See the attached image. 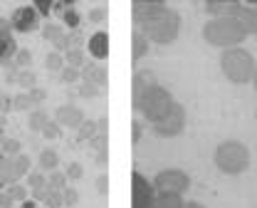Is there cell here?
I'll list each match as a JSON object with an SVG mask.
<instances>
[{"instance_id": "cell-1", "label": "cell", "mask_w": 257, "mask_h": 208, "mask_svg": "<svg viewBox=\"0 0 257 208\" xmlns=\"http://www.w3.org/2000/svg\"><path fill=\"white\" fill-rule=\"evenodd\" d=\"M203 37H205L210 45H215V47L230 50V47L240 45L247 35L242 30V25L237 23V18H213L210 23H205Z\"/></svg>"}, {"instance_id": "cell-2", "label": "cell", "mask_w": 257, "mask_h": 208, "mask_svg": "<svg viewBox=\"0 0 257 208\" xmlns=\"http://www.w3.org/2000/svg\"><path fill=\"white\" fill-rule=\"evenodd\" d=\"M141 33L146 35V40L156 42V45H171L178 33H181V15L173 8H166L156 18L146 20L141 25Z\"/></svg>"}, {"instance_id": "cell-3", "label": "cell", "mask_w": 257, "mask_h": 208, "mask_svg": "<svg viewBox=\"0 0 257 208\" xmlns=\"http://www.w3.org/2000/svg\"><path fill=\"white\" fill-rule=\"evenodd\" d=\"M220 67H223V74L230 82L245 84V82L252 79L257 65H255V57H252L247 50H242V47H230V50H225L223 57H220Z\"/></svg>"}, {"instance_id": "cell-4", "label": "cell", "mask_w": 257, "mask_h": 208, "mask_svg": "<svg viewBox=\"0 0 257 208\" xmlns=\"http://www.w3.org/2000/svg\"><path fill=\"white\" fill-rule=\"evenodd\" d=\"M215 166L223 173H242L250 166V151L240 141H223L215 151Z\"/></svg>"}, {"instance_id": "cell-5", "label": "cell", "mask_w": 257, "mask_h": 208, "mask_svg": "<svg viewBox=\"0 0 257 208\" xmlns=\"http://www.w3.org/2000/svg\"><path fill=\"white\" fill-rule=\"evenodd\" d=\"M173 104H176L173 94H171L166 87L156 84V87H151V89L139 99L136 109L141 112V117H144V119H149L151 124H156L159 119H163V117L168 114V109H171Z\"/></svg>"}, {"instance_id": "cell-6", "label": "cell", "mask_w": 257, "mask_h": 208, "mask_svg": "<svg viewBox=\"0 0 257 208\" xmlns=\"http://www.w3.org/2000/svg\"><path fill=\"white\" fill-rule=\"evenodd\" d=\"M188 186H191V178L181 169H166V171H159V176L154 178L156 193H178L181 196L183 191H188Z\"/></svg>"}, {"instance_id": "cell-7", "label": "cell", "mask_w": 257, "mask_h": 208, "mask_svg": "<svg viewBox=\"0 0 257 208\" xmlns=\"http://www.w3.org/2000/svg\"><path fill=\"white\" fill-rule=\"evenodd\" d=\"M183 127H186V109L176 102L168 109V114L154 124V132H156L161 139H173L183 132Z\"/></svg>"}, {"instance_id": "cell-8", "label": "cell", "mask_w": 257, "mask_h": 208, "mask_svg": "<svg viewBox=\"0 0 257 208\" xmlns=\"http://www.w3.org/2000/svg\"><path fill=\"white\" fill-rule=\"evenodd\" d=\"M156 203V188L149 183L146 176L134 173L131 176V208H154Z\"/></svg>"}, {"instance_id": "cell-9", "label": "cell", "mask_w": 257, "mask_h": 208, "mask_svg": "<svg viewBox=\"0 0 257 208\" xmlns=\"http://www.w3.org/2000/svg\"><path fill=\"white\" fill-rule=\"evenodd\" d=\"M10 25H13V30H18V33H30V30H35V28L40 25V15H37L35 5L18 8L15 15H13V20H10Z\"/></svg>"}, {"instance_id": "cell-10", "label": "cell", "mask_w": 257, "mask_h": 208, "mask_svg": "<svg viewBox=\"0 0 257 208\" xmlns=\"http://www.w3.org/2000/svg\"><path fill=\"white\" fill-rule=\"evenodd\" d=\"M166 8H168V5L161 3V0H136V3L131 5V10H134V20H136L139 25H144L146 20L156 18V15L163 13Z\"/></svg>"}, {"instance_id": "cell-11", "label": "cell", "mask_w": 257, "mask_h": 208, "mask_svg": "<svg viewBox=\"0 0 257 208\" xmlns=\"http://www.w3.org/2000/svg\"><path fill=\"white\" fill-rule=\"evenodd\" d=\"M82 122H84V114H82L79 107H74V104H64V107L57 109V124H60V127L79 129Z\"/></svg>"}, {"instance_id": "cell-12", "label": "cell", "mask_w": 257, "mask_h": 208, "mask_svg": "<svg viewBox=\"0 0 257 208\" xmlns=\"http://www.w3.org/2000/svg\"><path fill=\"white\" fill-rule=\"evenodd\" d=\"M159 82H156V77H154V72H149V69H139L136 74H134V107L139 104V99L151 89V87H156Z\"/></svg>"}, {"instance_id": "cell-13", "label": "cell", "mask_w": 257, "mask_h": 208, "mask_svg": "<svg viewBox=\"0 0 257 208\" xmlns=\"http://www.w3.org/2000/svg\"><path fill=\"white\" fill-rule=\"evenodd\" d=\"M240 5L242 3H237V0H208L205 3V13H210L215 18H235Z\"/></svg>"}, {"instance_id": "cell-14", "label": "cell", "mask_w": 257, "mask_h": 208, "mask_svg": "<svg viewBox=\"0 0 257 208\" xmlns=\"http://www.w3.org/2000/svg\"><path fill=\"white\" fill-rule=\"evenodd\" d=\"M235 18H237V23L242 25L245 35H257V8L247 5V3H242L240 10L235 13Z\"/></svg>"}, {"instance_id": "cell-15", "label": "cell", "mask_w": 257, "mask_h": 208, "mask_svg": "<svg viewBox=\"0 0 257 208\" xmlns=\"http://www.w3.org/2000/svg\"><path fill=\"white\" fill-rule=\"evenodd\" d=\"M82 79L84 82H89V84H96L99 89H104L106 84H109V74H106V69L101 67V65H87L84 62V67H82Z\"/></svg>"}, {"instance_id": "cell-16", "label": "cell", "mask_w": 257, "mask_h": 208, "mask_svg": "<svg viewBox=\"0 0 257 208\" xmlns=\"http://www.w3.org/2000/svg\"><path fill=\"white\" fill-rule=\"evenodd\" d=\"M89 52L94 55L96 60L109 57V35L106 33H94L89 37Z\"/></svg>"}, {"instance_id": "cell-17", "label": "cell", "mask_w": 257, "mask_h": 208, "mask_svg": "<svg viewBox=\"0 0 257 208\" xmlns=\"http://www.w3.org/2000/svg\"><path fill=\"white\" fill-rule=\"evenodd\" d=\"M18 178H20V176L15 171V161L0 156V186H13Z\"/></svg>"}, {"instance_id": "cell-18", "label": "cell", "mask_w": 257, "mask_h": 208, "mask_svg": "<svg viewBox=\"0 0 257 208\" xmlns=\"http://www.w3.org/2000/svg\"><path fill=\"white\" fill-rule=\"evenodd\" d=\"M18 42L13 35H0V62H8V60H15L18 55Z\"/></svg>"}, {"instance_id": "cell-19", "label": "cell", "mask_w": 257, "mask_h": 208, "mask_svg": "<svg viewBox=\"0 0 257 208\" xmlns=\"http://www.w3.org/2000/svg\"><path fill=\"white\" fill-rule=\"evenodd\" d=\"M183 198L178 193H156V203L154 208H183Z\"/></svg>"}, {"instance_id": "cell-20", "label": "cell", "mask_w": 257, "mask_h": 208, "mask_svg": "<svg viewBox=\"0 0 257 208\" xmlns=\"http://www.w3.org/2000/svg\"><path fill=\"white\" fill-rule=\"evenodd\" d=\"M57 164H60V156H57L55 149H42L40 151V166H42V171H55Z\"/></svg>"}, {"instance_id": "cell-21", "label": "cell", "mask_w": 257, "mask_h": 208, "mask_svg": "<svg viewBox=\"0 0 257 208\" xmlns=\"http://www.w3.org/2000/svg\"><path fill=\"white\" fill-rule=\"evenodd\" d=\"M131 42H134V60H141L146 52H149V40H146V35L141 33V30H136L134 37H131Z\"/></svg>"}, {"instance_id": "cell-22", "label": "cell", "mask_w": 257, "mask_h": 208, "mask_svg": "<svg viewBox=\"0 0 257 208\" xmlns=\"http://www.w3.org/2000/svg\"><path fill=\"white\" fill-rule=\"evenodd\" d=\"M47 122H50V117H47V112H42V109H35V112H30V119H28V127H30V132H42Z\"/></svg>"}, {"instance_id": "cell-23", "label": "cell", "mask_w": 257, "mask_h": 208, "mask_svg": "<svg viewBox=\"0 0 257 208\" xmlns=\"http://www.w3.org/2000/svg\"><path fill=\"white\" fill-rule=\"evenodd\" d=\"M0 151H3L5 159H15V156L20 154V141H18V139H5L3 146H0Z\"/></svg>"}, {"instance_id": "cell-24", "label": "cell", "mask_w": 257, "mask_h": 208, "mask_svg": "<svg viewBox=\"0 0 257 208\" xmlns=\"http://www.w3.org/2000/svg\"><path fill=\"white\" fill-rule=\"evenodd\" d=\"M64 62L69 65V67H84V52H82V47L79 50H69V52H64Z\"/></svg>"}, {"instance_id": "cell-25", "label": "cell", "mask_w": 257, "mask_h": 208, "mask_svg": "<svg viewBox=\"0 0 257 208\" xmlns=\"http://www.w3.org/2000/svg\"><path fill=\"white\" fill-rule=\"evenodd\" d=\"M35 82H37V77H35V72L32 69H23L20 74H18V84L23 87V89H35Z\"/></svg>"}, {"instance_id": "cell-26", "label": "cell", "mask_w": 257, "mask_h": 208, "mask_svg": "<svg viewBox=\"0 0 257 208\" xmlns=\"http://www.w3.org/2000/svg\"><path fill=\"white\" fill-rule=\"evenodd\" d=\"M45 67L50 69V72H62L64 67V60L60 52H50L47 57H45Z\"/></svg>"}, {"instance_id": "cell-27", "label": "cell", "mask_w": 257, "mask_h": 208, "mask_svg": "<svg viewBox=\"0 0 257 208\" xmlns=\"http://www.w3.org/2000/svg\"><path fill=\"white\" fill-rule=\"evenodd\" d=\"M62 20H64V25H67V28H72V30H77V28H79V23H82V18H79V13H77L74 8H67V10H64Z\"/></svg>"}, {"instance_id": "cell-28", "label": "cell", "mask_w": 257, "mask_h": 208, "mask_svg": "<svg viewBox=\"0 0 257 208\" xmlns=\"http://www.w3.org/2000/svg\"><path fill=\"white\" fill-rule=\"evenodd\" d=\"M94 137H96V122H87V119H84L82 127H79V139H82V141H87V139L92 141Z\"/></svg>"}, {"instance_id": "cell-29", "label": "cell", "mask_w": 257, "mask_h": 208, "mask_svg": "<svg viewBox=\"0 0 257 208\" xmlns=\"http://www.w3.org/2000/svg\"><path fill=\"white\" fill-rule=\"evenodd\" d=\"M13 161H15V171H18V176H25V173H30V156H25V154H18Z\"/></svg>"}, {"instance_id": "cell-30", "label": "cell", "mask_w": 257, "mask_h": 208, "mask_svg": "<svg viewBox=\"0 0 257 208\" xmlns=\"http://www.w3.org/2000/svg\"><path fill=\"white\" fill-rule=\"evenodd\" d=\"M62 28L60 25H45V30H42V37L47 40V42H57L60 37H62Z\"/></svg>"}, {"instance_id": "cell-31", "label": "cell", "mask_w": 257, "mask_h": 208, "mask_svg": "<svg viewBox=\"0 0 257 208\" xmlns=\"http://www.w3.org/2000/svg\"><path fill=\"white\" fill-rule=\"evenodd\" d=\"M60 77H62L64 84H72V82H77V79L82 77V72H79L77 67H69V65H64V67H62V74H60Z\"/></svg>"}, {"instance_id": "cell-32", "label": "cell", "mask_w": 257, "mask_h": 208, "mask_svg": "<svg viewBox=\"0 0 257 208\" xmlns=\"http://www.w3.org/2000/svg\"><path fill=\"white\" fill-rule=\"evenodd\" d=\"M15 65L20 69H28L32 65V52L30 50H18V55H15Z\"/></svg>"}, {"instance_id": "cell-33", "label": "cell", "mask_w": 257, "mask_h": 208, "mask_svg": "<svg viewBox=\"0 0 257 208\" xmlns=\"http://www.w3.org/2000/svg\"><path fill=\"white\" fill-rule=\"evenodd\" d=\"M47 183H50L52 191H64V188H67V186H64V183H67V176H64V173H50V181H47Z\"/></svg>"}, {"instance_id": "cell-34", "label": "cell", "mask_w": 257, "mask_h": 208, "mask_svg": "<svg viewBox=\"0 0 257 208\" xmlns=\"http://www.w3.org/2000/svg\"><path fill=\"white\" fill-rule=\"evenodd\" d=\"M101 92H99V87L96 84H89V82H84L82 87H79V97H84V99H94L99 97Z\"/></svg>"}, {"instance_id": "cell-35", "label": "cell", "mask_w": 257, "mask_h": 208, "mask_svg": "<svg viewBox=\"0 0 257 208\" xmlns=\"http://www.w3.org/2000/svg\"><path fill=\"white\" fill-rule=\"evenodd\" d=\"M8 193L13 196V201H28V188H25V186H20V183H13Z\"/></svg>"}, {"instance_id": "cell-36", "label": "cell", "mask_w": 257, "mask_h": 208, "mask_svg": "<svg viewBox=\"0 0 257 208\" xmlns=\"http://www.w3.org/2000/svg\"><path fill=\"white\" fill-rule=\"evenodd\" d=\"M40 134H42L45 139H57L60 137V124H57V122H47L45 129H42Z\"/></svg>"}, {"instance_id": "cell-37", "label": "cell", "mask_w": 257, "mask_h": 208, "mask_svg": "<svg viewBox=\"0 0 257 208\" xmlns=\"http://www.w3.org/2000/svg\"><path fill=\"white\" fill-rule=\"evenodd\" d=\"M62 201H64V206H77L79 193H77L74 188H64V191H62Z\"/></svg>"}, {"instance_id": "cell-38", "label": "cell", "mask_w": 257, "mask_h": 208, "mask_svg": "<svg viewBox=\"0 0 257 208\" xmlns=\"http://www.w3.org/2000/svg\"><path fill=\"white\" fill-rule=\"evenodd\" d=\"M30 107H32V99L28 92H23V94L15 97V109H23V112H25V109H30Z\"/></svg>"}, {"instance_id": "cell-39", "label": "cell", "mask_w": 257, "mask_h": 208, "mask_svg": "<svg viewBox=\"0 0 257 208\" xmlns=\"http://www.w3.org/2000/svg\"><path fill=\"white\" fill-rule=\"evenodd\" d=\"M104 20H106V10H104V8H94V10L89 13V23L99 25V23H104Z\"/></svg>"}, {"instance_id": "cell-40", "label": "cell", "mask_w": 257, "mask_h": 208, "mask_svg": "<svg viewBox=\"0 0 257 208\" xmlns=\"http://www.w3.org/2000/svg\"><path fill=\"white\" fill-rule=\"evenodd\" d=\"M96 191H99L101 196L109 193V176H106V173H101V176L96 178Z\"/></svg>"}, {"instance_id": "cell-41", "label": "cell", "mask_w": 257, "mask_h": 208, "mask_svg": "<svg viewBox=\"0 0 257 208\" xmlns=\"http://www.w3.org/2000/svg\"><path fill=\"white\" fill-rule=\"evenodd\" d=\"M35 10H37V15H50L52 3H50V0H37V3H35Z\"/></svg>"}, {"instance_id": "cell-42", "label": "cell", "mask_w": 257, "mask_h": 208, "mask_svg": "<svg viewBox=\"0 0 257 208\" xmlns=\"http://www.w3.org/2000/svg\"><path fill=\"white\" fill-rule=\"evenodd\" d=\"M47 203H50V206L52 208H62V191H52V193H50V196H47Z\"/></svg>"}, {"instance_id": "cell-43", "label": "cell", "mask_w": 257, "mask_h": 208, "mask_svg": "<svg viewBox=\"0 0 257 208\" xmlns=\"http://www.w3.org/2000/svg\"><path fill=\"white\" fill-rule=\"evenodd\" d=\"M67 178H72V181H77V178H82V164H69V169H67Z\"/></svg>"}, {"instance_id": "cell-44", "label": "cell", "mask_w": 257, "mask_h": 208, "mask_svg": "<svg viewBox=\"0 0 257 208\" xmlns=\"http://www.w3.org/2000/svg\"><path fill=\"white\" fill-rule=\"evenodd\" d=\"M28 176H30V186H32V188L47 186V181H45V176H42V173H28Z\"/></svg>"}, {"instance_id": "cell-45", "label": "cell", "mask_w": 257, "mask_h": 208, "mask_svg": "<svg viewBox=\"0 0 257 208\" xmlns=\"http://www.w3.org/2000/svg\"><path fill=\"white\" fill-rule=\"evenodd\" d=\"M13 107H15V99H10V97H5V94L0 97V114H5V112H10Z\"/></svg>"}, {"instance_id": "cell-46", "label": "cell", "mask_w": 257, "mask_h": 208, "mask_svg": "<svg viewBox=\"0 0 257 208\" xmlns=\"http://www.w3.org/2000/svg\"><path fill=\"white\" fill-rule=\"evenodd\" d=\"M28 94H30L32 104H40V102H42V99H45V97H47V94H45V92H42V89H37V87H35V89H30V92H28Z\"/></svg>"}, {"instance_id": "cell-47", "label": "cell", "mask_w": 257, "mask_h": 208, "mask_svg": "<svg viewBox=\"0 0 257 208\" xmlns=\"http://www.w3.org/2000/svg\"><path fill=\"white\" fill-rule=\"evenodd\" d=\"M141 132H144V127H141V122H134L131 124V139H134V144L141 139Z\"/></svg>"}, {"instance_id": "cell-48", "label": "cell", "mask_w": 257, "mask_h": 208, "mask_svg": "<svg viewBox=\"0 0 257 208\" xmlns=\"http://www.w3.org/2000/svg\"><path fill=\"white\" fill-rule=\"evenodd\" d=\"M13 206V196L5 191V193H0V208H10Z\"/></svg>"}, {"instance_id": "cell-49", "label": "cell", "mask_w": 257, "mask_h": 208, "mask_svg": "<svg viewBox=\"0 0 257 208\" xmlns=\"http://www.w3.org/2000/svg\"><path fill=\"white\" fill-rule=\"evenodd\" d=\"M13 30V25H10V20H5V18H0V35H10Z\"/></svg>"}, {"instance_id": "cell-50", "label": "cell", "mask_w": 257, "mask_h": 208, "mask_svg": "<svg viewBox=\"0 0 257 208\" xmlns=\"http://www.w3.org/2000/svg\"><path fill=\"white\" fill-rule=\"evenodd\" d=\"M106 129H109V122H106V119H99V122H96V134H109Z\"/></svg>"}, {"instance_id": "cell-51", "label": "cell", "mask_w": 257, "mask_h": 208, "mask_svg": "<svg viewBox=\"0 0 257 208\" xmlns=\"http://www.w3.org/2000/svg\"><path fill=\"white\" fill-rule=\"evenodd\" d=\"M23 208H37V206H35V201H23Z\"/></svg>"}, {"instance_id": "cell-52", "label": "cell", "mask_w": 257, "mask_h": 208, "mask_svg": "<svg viewBox=\"0 0 257 208\" xmlns=\"http://www.w3.org/2000/svg\"><path fill=\"white\" fill-rule=\"evenodd\" d=\"M183 208H205V206H200V203H188V206H183Z\"/></svg>"}, {"instance_id": "cell-53", "label": "cell", "mask_w": 257, "mask_h": 208, "mask_svg": "<svg viewBox=\"0 0 257 208\" xmlns=\"http://www.w3.org/2000/svg\"><path fill=\"white\" fill-rule=\"evenodd\" d=\"M5 127V114H0V129Z\"/></svg>"}, {"instance_id": "cell-54", "label": "cell", "mask_w": 257, "mask_h": 208, "mask_svg": "<svg viewBox=\"0 0 257 208\" xmlns=\"http://www.w3.org/2000/svg\"><path fill=\"white\" fill-rule=\"evenodd\" d=\"M252 82H255V89H257V67H255V74H252Z\"/></svg>"}, {"instance_id": "cell-55", "label": "cell", "mask_w": 257, "mask_h": 208, "mask_svg": "<svg viewBox=\"0 0 257 208\" xmlns=\"http://www.w3.org/2000/svg\"><path fill=\"white\" fill-rule=\"evenodd\" d=\"M0 97H3V94H0Z\"/></svg>"}]
</instances>
